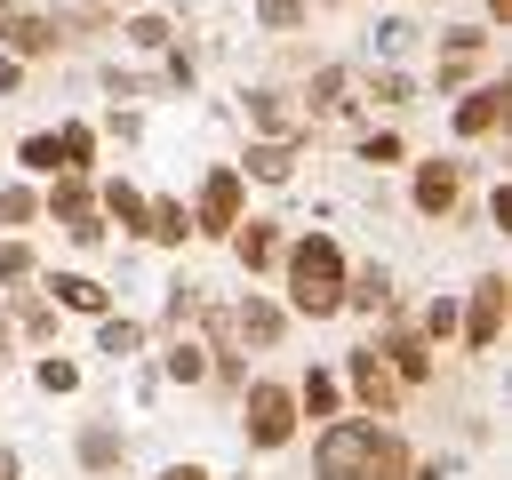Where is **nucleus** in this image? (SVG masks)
Returning <instances> with one entry per match:
<instances>
[{
	"label": "nucleus",
	"mask_w": 512,
	"mask_h": 480,
	"mask_svg": "<svg viewBox=\"0 0 512 480\" xmlns=\"http://www.w3.org/2000/svg\"><path fill=\"white\" fill-rule=\"evenodd\" d=\"M408 472H416V456L400 448V432L376 424V440H368V480H408Z\"/></svg>",
	"instance_id": "nucleus-20"
},
{
	"label": "nucleus",
	"mask_w": 512,
	"mask_h": 480,
	"mask_svg": "<svg viewBox=\"0 0 512 480\" xmlns=\"http://www.w3.org/2000/svg\"><path fill=\"white\" fill-rule=\"evenodd\" d=\"M240 176H256V184H288V176H296V136H256L248 160H240Z\"/></svg>",
	"instance_id": "nucleus-10"
},
{
	"label": "nucleus",
	"mask_w": 512,
	"mask_h": 480,
	"mask_svg": "<svg viewBox=\"0 0 512 480\" xmlns=\"http://www.w3.org/2000/svg\"><path fill=\"white\" fill-rule=\"evenodd\" d=\"M40 216V192L32 184H0V224H32Z\"/></svg>",
	"instance_id": "nucleus-26"
},
{
	"label": "nucleus",
	"mask_w": 512,
	"mask_h": 480,
	"mask_svg": "<svg viewBox=\"0 0 512 480\" xmlns=\"http://www.w3.org/2000/svg\"><path fill=\"white\" fill-rule=\"evenodd\" d=\"M288 312H304V320H336L344 312V248L328 232H304L288 248Z\"/></svg>",
	"instance_id": "nucleus-1"
},
{
	"label": "nucleus",
	"mask_w": 512,
	"mask_h": 480,
	"mask_svg": "<svg viewBox=\"0 0 512 480\" xmlns=\"http://www.w3.org/2000/svg\"><path fill=\"white\" fill-rule=\"evenodd\" d=\"M344 104V64H320L312 72V112H336Z\"/></svg>",
	"instance_id": "nucleus-27"
},
{
	"label": "nucleus",
	"mask_w": 512,
	"mask_h": 480,
	"mask_svg": "<svg viewBox=\"0 0 512 480\" xmlns=\"http://www.w3.org/2000/svg\"><path fill=\"white\" fill-rule=\"evenodd\" d=\"M376 352H384L392 384H424V376H432V352H424V336H416V328H392V336H384Z\"/></svg>",
	"instance_id": "nucleus-12"
},
{
	"label": "nucleus",
	"mask_w": 512,
	"mask_h": 480,
	"mask_svg": "<svg viewBox=\"0 0 512 480\" xmlns=\"http://www.w3.org/2000/svg\"><path fill=\"white\" fill-rule=\"evenodd\" d=\"M248 120H256L264 136H296V104H288L280 88H248Z\"/></svg>",
	"instance_id": "nucleus-18"
},
{
	"label": "nucleus",
	"mask_w": 512,
	"mask_h": 480,
	"mask_svg": "<svg viewBox=\"0 0 512 480\" xmlns=\"http://www.w3.org/2000/svg\"><path fill=\"white\" fill-rule=\"evenodd\" d=\"M192 312H200V288H192V280H176V288H168V328H184Z\"/></svg>",
	"instance_id": "nucleus-33"
},
{
	"label": "nucleus",
	"mask_w": 512,
	"mask_h": 480,
	"mask_svg": "<svg viewBox=\"0 0 512 480\" xmlns=\"http://www.w3.org/2000/svg\"><path fill=\"white\" fill-rule=\"evenodd\" d=\"M296 408H304V416H336V376H328V368H312V376L296 384Z\"/></svg>",
	"instance_id": "nucleus-25"
},
{
	"label": "nucleus",
	"mask_w": 512,
	"mask_h": 480,
	"mask_svg": "<svg viewBox=\"0 0 512 480\" xmlns=\"http://www.w3.org/2000/svg\"><path fill=\"white\" fill-rule=\"evenodd\" d=\"M488 16H504V24H512V0H488Z\"/></svg>",
	"instance_id": "nucleus-41"
},
{
	"label": "nucleus",
	"mask_w": 512,
	"mask_h": 480,
	"mask_svg": "<svg viewBox=\"0 0 512 480\" xmlns=\"http://www.w3.org/2000/svg\"><path fill=\"white\" fill-rule=\"evenodd\" d=\"M368 96H376V104H416V80H408V72H392V64H384V72H376V80H368Z\"/></svg>",
	"instance_id": "nucleus-28"
},
{
	"label": "nucleus",
	"mask_w": 512,
	"mask_h": 480,
	"mask_svg": "<svg viewBox=\"0 0 512 480\" xmlns=\"http://www.w3.org/2000/svg\"><path fill=\"white\" fill-rule=\"evenodd\" d=\"M48 296H56V304H72V312H96V320L112 312L104 280H88V272H56V280H48Z\"/></svg>",
	"instance_id": "nucleus-17"
},
{
	"label": "nucleus",
	"mask_w": 512,
	"mask_h": 480,
	"mask_svg": "<svg viewBox=\"0 0 512 480\" xmlns=\"http://www.w3.org/2000/svg\"><path fill=\"white\" fill-rule=\"evenodd\" d=\"M16 80H24V64H16V56H0V96H8Z\"/></svg>",
	"instance_id": "nucleus-38"
},
{
	"label": "nucleus",
	"mask_w": 512,
	"mask_h": 480,
	"mask_svg": "<svg viewBox=\"0 0 512 480\" xmlns=\"http://www.w3.org/2000/svg\"><path fill=\"white\" fill-rule=\"evenodd\" d=\"M160 480H208V472H200V464H168Z\"/></svg>",
	"instance_id": "nucleus-40"
},
{
	"label": "nucleus",
	"mask_w": 512,
	"mask_h": 480,
	"mask_svg": "<svg viewBox=\"0 0 512 480\" xmlns=\"http://www.w3.org/2000/svg\"><path fill=\"white\" fill-rule=\"evenodd\" d=\"M48 216L88 248V240H104V216H96V192L80 184V176H56V192H48Z\"/></svg>",
	"instance_id": "nucleus-6"
},
{
	"label": "nucleus",
	"mask_w": 512,
	"mask_h": 480,
	"mask_svg": "<svg viewBox=\"0 0 512 480\" xmlns=\"http://www.w3.org/2000/svg\"><path fill=\"white\" fill-rule=\"evenodd\" d=\"M128 40H136V48H168V16H136Z\"/></svg>",
	"instance_id": "nucleus-35"
},
{
	"label": "nucleus",
	"mask_w": 512,
	"mask_h": 480,
	"mask_svg": "<svg viewBox=\"0 0 512 480\" xmlns=\"http://www.w3.org/2000/svg\"><path fill=\"white\" fill-rule=\"evenodd\" d=\"M128 464V440H120V424H80V472H120Z\"/></svg>",
	"instance_id": "nucleus-14"
},
{
	"label": "nucleus",
	"mask_w": 512,
	"mask_h": 480,
	"mask_svg": "<svg viewBox=\"0 0 512 480\" xmlns=\"http://www.w3.org/2000/svg\"><path fill=\"white\" fill-rule=\"evenodd\" d=\"M0 24H8V0H0Z\"/></svg>",
	"instance_id": "nucleus-43"
},
{
	"label": "nucleus",
	"mask_w": 512,
	"mask_h": 480,
	"mask_svg": "<svg viewBox=\"0 0 512 480\" xmlns=\"http://www.w3.org/2000/svg\"><path fill=\"white\" fill-rule=\"evenodd\" d=\"M160 368H168V384H208V344H192V336H176Z\"/></svg>",
	"instance_id": "nucleus-23"
},
{
	"label": "nucleus",
	"mask_w": 512,
	"mask_h": 480,
	"mask_svg": "<svg viewBox=\"0 0 512 480\" xmlns=\"http://www.w3.org/2000/svg\"><path fill=\"white\" fill-rule=\"evenodd\" d=\"M360 160H368V168H392V160H400V136H368Z\"/></svg>",
	"instance_id": "nucleus-37"
},
{
	"label": "nucleus",
	"mask_w": 512,
	"mask_h": 480,
	"mask_svg": "<svg viewBox=\"0 0 512 480\" xmlns=\"http://www.w3.org/2000/svg\"><path fill=\"white\" fill-rule=\"evenodd\" d=\"M224 328H240L248 344H280V328H288V312H280L272 296H256V288H248V296L232 304V320H224Z\"/></svg>",
	"instance_id": "nucleus-11"
},
{
	"label": "nucleus",
	"mask_w": 512,
	"mask_h": 480,
	"mask_svg": "<svg viewBox=\"0 0 512 480\" xmlns=\"http://www.w3.org/2000/svg\"><path fill=\"white\" fill-rule=\"evenodd\" d=\"M96 216H112V224H120V232H144V192H136V184H120V176H112V184H104V192H96Z\"/></svg>",
	"instance_id": "nucleus-19"
},
{
	"label": "nucleus",
	"mask_w": 512,
	"mask_h": 480,
	"mask_svg": "<svg viewBox=\"0 0 512 480\" xmlns=\"http://www.w3.org/2000/svg\"><path fill=\"white\" fill-rule=\"evenodd\" d=\"M144 240H160V248H184V240H192V216H184V200H144Z\"/></svg>",
	"instance_id": "nucleus-16"
},
{
	"label": "nucleus",
	"mask_w": 512,
	"mask_h": 480,
	"mask_svg": "<svg viewBox=\"0 0 512 480\" xmlns=\"http://www.w3.org/2000/svg\"><path fill=\"white\" fill-rule=\"evenodd\" d=\"M232 224H240V168H208L200 176V200H192V232L232 240Z\"/></svg>",
	"instance_id": "nucleus-4"
},
{
	"label": "nucleus",
	"mask_w": 512,
	"mask_h": 480,
	"mask_svg": "<svg viewBox=\"0 0 512 480\" xmlns=\"http://www.w3.org/2000/svg\"><path fill=\"white\" fill-rule=\"evenodd\" d=\"M0 32H8L16 64H24V56H48V48L64 40V32H56V16H32V8H8V24H0Z\"/></svg>",
	"instance_id": "nucleus-13"
},
{
	"label": "nucleus",
	"mask_w": 512,
	"mask_h": 480,
	"mask_svg": "<svg viewBox=\"0 0 512 480\" xmlns=\"http://www.w3.org/2000/svg\"><path fill=\"white\" fill-rule=\"evenodd\" d=\"M344 376H352V392H360V408H368V416H392V408H400V384H392V368H384V352H376V344H360Z\"/></svg>",
	"instance_id": "nucleus-7"
},
{
	"label": "nucleus",
	"mask_w": 512,
	"mask_h": 480,
	"mask_svg": "<svg viewBox=\"0 0 512 480\" xmlns=\"http://www.w3.org/2000/svg\"><path fill=\"white\" fill-rule=\"evenodd\" d=\"M24 168H32V176H64V160H56V136H24Z\"/></svg>",
	"instance_id": "nucleus-30"
},
{
	"label": "nucleus",
	"mask_w": 512,
	"mask_h": 480,
	"mask_svg": "<svg viewBox=\"0 0 512 480\" xmlns=\"http://www.w3.org/2000/svg\"><path fill=\"white\" fill-rule=\"evenodd\" d=\"M504 112H512V88H504V80H488V88H472V96L456 104V136H488Z\"/></svg>",
	"instance_id": "nucleus-9"
},
{
	"label": "nucleus",
	"mask_w": 512,
	"mask_h": 480,
	"mask_svg": "<svg viewBox=\"0 0 512 480\" xmlns=\"http://www.w3.org/2000/svg\"><path fill=\"white\" fill-rule=\"evenodd\" d=\"M136 344H144V320H128V312H104V320H96V352L136 360Z\"/></svg>",
	"instance_id": "nucleus-22"
},
{
	"label": "nucleus",
	"mask_w": 512,
	"mask_h": 480,
	"mask_svg": "<svg viewBox=\"0 0 512 480\" xmlns=\"http://www.w3.org/2000/svg\"><path fill=\"white\" fill-rule=\"evenodd\" d=\"M344 304H352V312H384V304H392V272H384V264L352 272V280H344Z\"/></svg>",
	"instance_id": "nucleus-21"
},
{
	"label": "nucleus",
	"mask_w": 512,
	"mask_h": 480,
	"mask_svg": "<svg viewBox=\"0 0 512 480\" xmlns=\"http://www.w3.org/2000/svg\"><path fill=\"white\" fill-rule=\"evenodd\" d=\"M256 24L264 32H288V24H304V0H256Z\"/></svg>",
	"instance_id": "nucleus-31"
},
{
	"label": "nucleus",
	"mask_w": 512,
	"mask_h": 480,
	"mask_svg": "<svg viewBox=\"0 0 512 480\" xmlns=\"http://www.w3.org/2000/svg\"><path fill=\"white\" fill-rule=\"evenodd\" d=\"M456 200H464V160H424L416 168V208L424 216H456Z\"/></svg>",
	"instance_id": "nucleus-8"
},
{
	"label": "nucleus",
	"mask_w": 512,
	"mask_h": 480,
	"mask_svg": "<svg viewBox=\"0 0 512 480\" xmlns=\"http://www.w3.org/2000/svg\"><path fill=\"white\" fill-rule=\"evenodd\" d=\"M240 432H248V448H288V432H296V392L272 384V376L240 384Z\"/></svg>",
	"instance_id": "nucleus-2"
},
{
	"label": "nucleus",
	"mask_w": 512,
	"mask_h": 480,
	"mask_svg": "<svg viewBox=\"0 0 512 480\" xmlns=\"http://www.w3.org/2000/svg\"><path fill=\"white\" fill-rule=\"evenodd\" d=\"M232 256H240V272H264V264H280V232L256 224V216H240L232 224Z\"/></svg>",
	"instance_id": "nucleus-15"
},
{
	"label": "nucleus",
	"mask_w": 512,
	"mask_h": 480,
	"mask_svg": "<svg viewBox=\"0 0 512 480\" xmlns=\"http://www.w3.org/2000/svg\"><path fill=\"white\" fill-rule=\"evenodd\" d=\"M424 336H456V304H448V296L424 304Z\"/></svg>",
	"instance_id": "nucleus-36"
},
{
	"label": "nucleus",
	"mask_w": 512,
	"mask_h": 480,
	"mask_svg": "<svg viewBox=\"0 0 512 480\" xmlns=\"http://www.w3.org/2000/svg\"><path fill=\"white\" fill-rule=\"evenodd\" d=\"M0 480H24V464H16V448H0Z\"/></svg>",
	"instance_id": "nucleus-39"
},
{
	"label": "nucleus",
	"mask_w": 512,
	"mask_h": 480,
	"mask_svg": "<svg viewBox=\"0 0 512 480\" xmlns=\"http://www.w3.org/2000/svg\"><path fill=\"white\" fill-rule=\"evenodd\" d=\"M88 152H96V136L72 120V128H56V160H64V176H88Z\"/></svg>",
	"instance_id": "nucleus-24"
},
{
	"label": "nucleus",
	"mask_w": 512,
	"mask_h": 480,
	"mask_svg": "<svg viewBox=\"0 0 512 480\" xmlns=\"http://www.w3.org/2000/svg\"><path fill=\"white\" fill-rule=\"evenodd\" d=\"M0 352H8V312H0Z\"/></svg>",
	"instance_id": "nucleus-42"
},
{
	"label": "nucleus",
	"mask_w": 512,
	"mask_h": 480,
	"mask_svg": "<svg viewBox=\"0 0 512 480\" xmlns=\"http://www.w3.org/2000/svg\"><path fill=\"white\" fill-rule=\"evenodd\" d=\"M32 264H40V256H32L24 240H0V288H16V280H32Z\"/></svg>",
	"instance_id": "nucleus-29"
},
{
	"label": "nucleus",
	"mask_w": 512,
	"mask_h": 480,
	"mask_svg": "<svg viewBox=\"0 0 512 480\" xmlns=\"http://www.w3.org/2000/svg\"><path fill=\"white\" fill-rule=\"evenodd\" d=\"M368 440H376V416H328L312 440L320 480H368Z\"/></svg>",
	"instance_id": "nucleus-3"
},
{
	"label": "nucleus",
	"mask_w": 512,
	"mask_h": 480,
	"mask_svg": "<svg viewBox=\"0 0 512 480\" xmlns=\"http://www.w3.org/2000/svg\"><path fill=\"white\" fill-rule=\"evenodd\" d=\"M40 392H80V368L72 360H40Z\"/></svg>",
	"instance_id": "nucleus-34"
},
{
	"label": "nucleus",
	"mask_w": 512,
	"mask_h": 480,
	"mask_svg": "<svg viewBox=\"0 0 512 480\" xmlns=\"http://www.w3.org/2000/svg\"><path fill=\"white\" fill-rule=\"evenodd\" d=\"M16 328H24V336H32V344H48V336H56V304H40V296H32V304H24V320H16Z\"/></svg>",
	"instance_id": "nucleus-32"
},
{
	"label": "nucleus",
	"mask_w": 512,
	"mask_h": 480,
	"mask_svg": "<svg viewBox=\"0 0 512 480\" xmlns=\"http://www.w3.org/2000/svg\"><path fill=\"white\" fill-rule=\"evenodd\" d=\"M504 312H512V280H504V272L472 280V312H464V352H496V336H504Z\"/></svg>",
	"instance_id": "nucleus-5"
}]
</instances>
